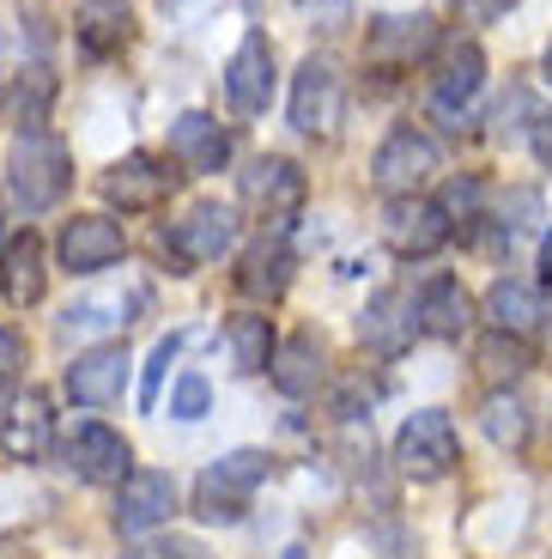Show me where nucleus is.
Wrapping results in <instances>:
<instances>
[{
	"label": "nucleus",
	"instance_id": "obj_40",
	"mask_svg": "<svg viewBox=\"0 0 552 559\" xmlns=\"http://www.w3.org/2000/svg\"><path fill=\"white\" fill-rule=\"evenodd\" d=\"M485 7H516V0H485Z\"/></svg>",
	"mask_w": 552,
	"mask_h": 559
},
{
	"label": "nucleus",
	"instance_id": "obj_26",
	"mask_svg": "<svg viewBox=\"0 0 552 559\" xmlns=\"http://www.w3.org/2000/svg\"><path fill=\"white\" fill-rule=\"evenodd\" d=\"M473 365H480V378L492 383V390H516V383H523V371L535 365V347L492 329V335L480 341V353H473Z\"/></svg>",
	"mask_w": 552,
	"mask_h": 559
},
{
	"label": "nucleus",
	"instance_id": "obj_8",
	"mask_svg": "<svg viewBox=\"0 0 552 559\" xmlns=\"http://www.w3.org/2000/svg\"><path fill=\"white\" fill-rule=\"evenodd\" d=\"M61 456H68V468L85 480V487H122V480L134 475V450H128V438L116 432V426H97V419H85L80 432L61 444Z\"/></svg>",
	"mask_w": 552,
	"mask_h": 559
},
{
	"label": "nucleus",
	"instance_id": "obj_13",
	"mask_svg": "<svg viewBox=\"0 0 552 559\" xmlns=\"http://www.w3.org/2000/svg\"><path fill=\"white\" fill-rule=\"evenodd\" d=\"M170 250L182 255V267L194 262H219V255L237 250V213L225 201H194L189 219H177V231H165Z\"/></svg>",
	"mask_w": 552,
	"mask_h": 559
},
{
	"label": "nucleus",
	"instance_id": "obj_30",
	"mask_svg": "<svg viewBox=\"0 0 552 559\" xmlns=\"http://www.w3.org/2000/svg\"><path fill=\"white\" fill-rule=\"evenodd\" d=\"M437 207H443V219H449V231H473V225H480L485 219V182H473V177H456V182H449V189H443V201H437Z\"/></svg>",
	"mask_w": 552,
	"mask_h": 559
},
{
	"label": "nucleus",
	"instance_id": "obj_7",
	"mask_svg": "<svg viewBox=\"0 0 552 559\" xmlns=\"http://www.w3.org/2000/svg\"><path fill=\"white\" fill-rule=\"evenodd\" d=\"M449 238H456V231H449V219H443L437 201H425V195H395V201L383 207V243L400 255V262H425V255H437Z\"/></svg>",
	"mask_w": 552,
	"mask_h": 559
},
{
	"label": "nucleus",
	"instance_id": "obj_34",
	"mask_svg": "<svg viewBox=\"0 0 552 559\" xmlns=\"http://www.w3.org/2000/svg\"><path fill=\"white\" fill-rule=\"evenodd\" d=\"M535 219H540V195L535 189H516V195L504 201V219L497 225H504V231H535Z\"/></svg>",
	"mask_w": 552,
	"mask_h": 559
},
{
	"label": "nucleus",
	"instance_id": "obj_38",
	"mask_svg": "<svg viewBox=\"0 0 552 559\" xmlns=\"http://www.w3.org/2000/svg\"><path fill=\"white\" fill-rule=\"evenodd\" d=\"M540 73H547V85H552V43H547V56H540Z\"/></svg>",
	"mask_w": 552,
	"mask_h": 559
},
{
	"label": "nucleus",
	"instance_id": "obj_16",
	"mask_svg": "<svg viewBox=\"0 0 552 559\" xmlns=\"http://www.w3.org/2000/svg\"><path fill=\"white\" fill-rule=\"evenodd\" d=\"M231 158V128H219V116L207 110H189L170 122V165L182 177H207V170H225Z\"/></svg>",
	"mask_w": 552,
	"mask_h": 559
},
{
	"label": "nucleus",
	"instance_id": "obj_9",
	"mask_svg": "<svg viewBox=\"0 0 552 559\" xmlns=\"http://www.w3.org/2000/svg\"><path fill=\"white\" fill-rule=\"evenodd\" d=\"M170 511H177V480L158 475V468H134V475L116 487V535H153L170 523Z\"/></svg>",
	"mask_w": 552,
	"mask_h": 559
},
{
	"label": "nucleus",
	"instance_id": "obj_4",
	"mask_svg": "<svg viewBox=\"0 0 552 559\" xmlns=\"http://www.w3.org/2000/svg\"><path fill=\"white\" fill-rule=\"evenodd\" d=\"M346 116V73L328 56H310L291 73V128L310 140H334Z\"/></svg>",
	"mask_w": 552,
	"mask_h": 559
},
{
	"label": "nucleus",
	"instance_id": "obj_23",
	"mask_svg": "<svg viewBox=\"0 0 552 559\" xmlns=\"http://www.w3.org/2000/svg\"><path fill=\"white\" fill-rule=\"evenodd\" d=\"M485 317H492L497 335L528 341L540 322H547V298H540V286H528V280H492V293H485Z\"/></svg>",
	"mask_w": 552,
	"mask_h": 559
},
{
	"label": "nucleus",
	"instance_id": "obj_21",
	"mask_svg": "<svg viewBox=\"0 0 552 559\" xmlns=\"http://www.w3.org/2000/svg\"><path fill=\"white\" fill-rule=\"evenodd\" d=\"M291 267H298V262H291L286 238H255L243 250V262H237V293L255 298V305H274V298H286Z\"/></svg>",
	"mask_w": 552,
	"mask_h": 559
},
{
	"label": "nucleus",
	"instance_id": "obj_35",
	"mask_svg": "<svg viewBox=\"0 0 552 559\" xmlns=\"http://www.w3.org/2000/svg\"><path fill=\"white\" fill-rule=\"evenodd\" d=\"M535 158L552 170V116H540V122H535Z\"/></svg>",
	"mask_w": 552,
	"mask_h": 559
},
{
	"label": "nucleus",
	"instance_id": "obj_17",
	"mask_svg": "<svg viewBox=\"0 0 552 559\" xmlns=\"http://www.w3.org/2000/svg\"><path fill=\"white\" fill-rule=\"evenodd\" d=\"M431 49H437V19H425V13L376 19L364 31V61H376V68H413Z\"/></svg>",
	"mask_w": 552,
	"mask_h": 559
},
{
	"label": "nucleus",
	"instance_id": "obj_28",
	"mask_svg": "<svg viewBox=\"0 0 552 559\" xmlns=\"http://www.w3.org/2000/svg\"><path fill=\"white\" fill-rule=\"evenodd\" d=\"M274 317H255V310H243V317H231V365L237 371H267L274 365Z\"/></svg>",
	"mask_w": 552,
	"mask_h": 559
},
{
	"label": "nucleus",
	"instance_id": "obj_11",
	"mask_svg": "<svg viewBox=\"0 0 552 559\" xmlns=\"http://www.w3.org/2000/svg\"><path fill=\"white\" fill-rule=\"evenodd\" d=\"M61 267L68 274H104V267H116L128 255V238L122 225L104 219V213H73L68 225H61Z\"/></svg>",
	"mask_w": 552,
	"mask_h": 559
},
{
	"label": "nucleus",
	"instance_id": "obj_1",
	"mask_svg": "<svg viewBox=\"0 0 552 559\" xmlns=\"http://www.w3.org/2000/svg\"><path fill=\"white\" fill-rule=\"evenodd\" d=\"M7 189L25 213H49L61 207V195L73 189V153L61 146L49 128L37 134H19L13 153H7Z\"/></svg>",
	"mask_w": 552,
	"mask_h": 559
},
{
	"label": "nucleus",
	"instance_id": "obj_39",
	"mask_svg": "<svg viewBox=\"0 0 552 559\" xmlns=\"http://www.w3.org/2000/svg\"><path fill=\"white\" fill-rule=\"evenodd\" d=\"M286 559H310V554H304V547H286Z\"/></svg>",
	"mask_w": 552,
	"mask_h": 559
},
{
	"label": "nucleus",
	"instance_id": "obj_18",
	"mask_svg": "<svg viewBox=\"0 0 552 559\" xmlns=\"http://www.w3.org/2000/svg\"><path fill=\"white\" fill-rule=\"evenodd\" d=\"M128 383V347L122 341H104V347H85L68 365V395L80 407H110Z\"/></svg>",
	"mask_w": 552,
	"mask_h": 559
},
{
	"label": "nucleus",
	"instance_id": "obj_37",
	"mask_svg": "<svg viewBox=\"0 0 552 559\" xmlns=\"http://www.w3.org/2000/svg\"><path fill=\"white\" fill-rule=\"evenodd\" d=\"M540 274L552 280V238H547V250H540Z\"/></svg>",
	"mask_w": 552,
	"mask_h": 559
},
{
	"label": "nucleus",
	"instance_id": "obj_24",
	"mask_svg": "<svg viewBox=\"0 0 552 559\" xmlns=\"http://www.w3.org/2000/svg\"><path fill=\"white\" fill-rule=\"evenodd\" d=\"M322 371H328V365H322V341H316V335H291V341H279V347H274V365H267L274 390H279V395H291V402L316 390Z\"/></svg>",
	"mask_w": 552,
	"mask_h": 559
},
{
	"label": "nucleus",
	"instance_id": "obj_14",
	"mask_svg": "<svg viewBox=\"0 0 552 559\" xmlns=\"http://www.w3.org/2000/svg\"><path fill=\"white\" fill-rule=\"evenodd\" d=\"M480 85H485L480 43H449L443 61H437V73H431V110H437L449 128H461V110L480 98Z\"/></svg>",
	"mask_w": 552,
	"mask_h": 559
},
{
	"label": "nucleus",
	"instance_id": "obj_20",
	"mask_svg": "<svg viewBox=\"0 0 552 559\" xmlns=\"http://www.w3.org/2000/svg\"><path fill=\"white\" fill-rule=\"evenodd\" d=\"M49 293V250H43L37 231H19L7 250H0V298L13 310L37 305V298Z\"/></svg>",
	"mask_w": 552,
	"mask_h": 559
},
{
	"label": "nucleus",
	"instance_id": "obj_15",
	"mask_svg": "<svg viewBox=\"0 0 552 559\" xmlns=\"http://www.w3.org/2000/svg\"><path fill=\"white\" fill-rule=\"evenodd\" d=\"M0 450L13 462H43L56 450V414H49V395L43 390H19L0 414Z\"/></svg>",
	"mask_w": 552,
	"mask_h": 559
},
{
	"label": "nucleus",
	"instance_id": "obj_29",
	"mask_svg": "<svg viewBox=\"0 0 552 559\" xmlns=\"http://www.w3.org/2000/svg\"><path fill=\"white\" fill-rule=\"evenodd\" d=\"M49 98H56V73L31 68L25 80H19V92H13V122H19V134H37V128L49 122Z\"/></svg>",
	"mask_w": 552,
	"mask_h": 559
},
{
	"label": "nucleus",
	"instance_id": "obj_31",
	"mask_svg": "<svg viewBox=\"0 0 552 559\" xmlns=\"http://www.w3.org/2000/svg\"><path fill=\"white\" fill-rule=\"evenodd\" d=\"M182 353V335H165L153 347V359H146V378H140V407H153L158 402V383H165V371H170V359Z\"/></svg>",
	"mask_w": 552,
	"mask_h": 559
},
{
	"label": "nucleus",
	"instance_id": "obj_12",
	"mask_svg": "<svg viewBox=\"0 0 552 559\" xmlns=\"http://www.w3.org/2000/svg\"><path fill=\"white\" fill-rule=\"evenodd\" d=\"M225 98L237 116H262L274 104V43L262 31H249L237 43V56L225 61Z\"/></svg>",
	"mask_w": 552,
	"mask_h": 559
},
{
	"label": "nucleus",
	"instance_id": "obj_3",
	"mask_svg": "<svg viewBox=\"0 0 552 559\" xmlns=\"http://www.w3.org/2000/svg\"><path fill=\"white\" fill-rule=\"evenodd\" d=\"M461 462V438H456V419L443 407H419L407 414V426L395 432V468L407 480H443L456 475Z\"/></svg>",
	"mask_w": 552,
	"mask_h": 559
},
{
	"label": "nucleus",
	"instance_id": "obj_19",
	"mask_svg": "<svg viewBox=\"0 0 552 559\" xmlns=\"http://www.w3.org/2000/svg\"><path fill=\"white\" fill-rule=\"evenodd\" d=\"M413 322L425 329V335H437V341H461L473 329L468 286H461L456 274H431L425 286H419V298H413Z\"/></svg>",
	"mask_w": 552,
	"mask_h": 559
},
{
	"label": "nucleus",
	"instance_id": "obj_25",
	"mask_svg": "<svg viewBox=\"0 0 552 559\" xmlns=\"http://www.w3.org/2000/svg\"><path fill=\"white\" fill-rule=\"evenodd\" d=\"M128 37H134V13H128V0H80V49L92 61L116 56Z\"/></svg>",
	"mask_w": 552,
	"mask_h": 559
},
{
	"label": "nucleus",
	"instance_id": "obj_27",
	"mask_svg": "<svg viewBox=\"0 0 552 559\" xmlns=\"http://www.w3.org/2000/svg\"><path fill=\"white\" fill-rule=\"evenodd\" d=\"M480 426H485V438H492L497 450H523V444H528V432H535V419H528V402H523L516 390H492V395H485Z\"/></svg>",
	"mask_w": 552,
	"mask_h": 559
},
{
	"label": "nucleus",
	"instance_id": "obj_36",
	"mask_svg": "<svg viewBox=\"0 0 552 559\" xmlns=\"http://www.w3.org/2000/svg\"><path fill=\"white\" fill-rule=\"evenodd\" d=\"M298 7H304L310 19H340L346 13V0H298Z\"/></svg>",
	"mask_w": 552,
	"mask_h": 559
},
{
	"label": "nucleus",
	"instance_id": "obj_2",
	"mask_svg": "<svg viewBox=\"0 0 552 559\" xmlns=\"http://www.w3.org/2000/svg\"><path fill=\"white\" fill-rule=\"evenodd\" d=\"M267 468H274L267 450H231L213 468H201V480H194V518L201 523H243L255 487L267 480Z\"/></svg>",
	"mask_w": 552,
	"mask_h": 559
},
{
	"label": "nucleus",
	"instance_id": "obj_6",
	"mask_svg": "<svg viewBox=\"0 0 552 559\" xmlns=\"http://www.w3.org/2000/svg\"><path fill=\"white\" fill-rule=\"evenodd\" d=\"M182 170H170V158H153V153H128L104 170V201L122 213H153L177 195Z\"/></svg>",
	"mask_w": 552,
	"mask_h": 559
},
{
	"label": "nucleus",
	"instance_id": "obj_33",
	"mask_svg": "<svg viewBox=\"0 0 552 559\" xmlns=\"http://www.w3.org/2000/svg\"><path fill=\"white\" fill-rule=\"evenodd\" d=\"M122 559H213L201 542H189V535H170V542H153V547H134V554Z\"/></svg>",
	"mask_w": 552,
	"mask_h": 559
},
{
	"label": "nucleus",
	"instance_id": "obj_5",
	"mask_svg": "<svg viewBox=\"0 0 552 559\" xmlns=\"http://www.w3.org/2000/svg\"><path fill=\"white\" fill-rule=\"evenodd\" d=\"M431 177H437V140H431L425 128H395V134L376 146V158H371V182L383 189L388 201L419 195Z\"/></svg>",
	"mask_w": 552,
	"mask_h": 559
},
{
	"label": "nucleus",
	"instance_id": "obj_32",
	"mask_svg": "<svg viewBox=\"0 0 552 559\" xmlns=\"http://www.w3.org/2000/svg\"><path fill=\"white\" fill-rule=\"evenodd\" d=\"M213 407V390L207 378H182L177 390H170V419H201Z\"/></svg>",
	"mask_w": 552,
	"mask_h": 559
},
{
	"label": "nucleus",
	"instance_id": "obj_22",
	"mask_svg": "<svg viewBox=\"0 0 552 559\" xmlns=\"http://www.w3.org/2000/svg\"><path fill=\"white\" fill-rule=\"evenodd\" d=\"M359 335H364V347H376V353H400L407 341L419 335V322H413V293H400V286L376 293L371 305H364V317H359Z\"/></svg>",
	"mask_w": 552,
	"mask_h": 559
},
{
	"label": "nucleus",
	"instance_id": "obj_10",
	"mask_svg": "<svg viewBox=\"0 0 552 559\" xmlns=\"http://www.w3.org/2000/svg\"><path fill=\"white\" fill-rule=\"evenodd\" d=\"M304 195H310V182H304V170L291 165V158H279V153H267V158H255V165L243 170V207L255 213V219H291V213L304 207Z\"/></svg>",
	"mask_w": 552,
	"mask_h": 559
}]
</instances>
